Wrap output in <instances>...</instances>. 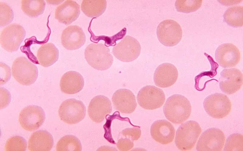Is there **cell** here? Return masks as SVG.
Instances as JSON below:
<instances>
[{"label":"cell","mask_w":243,"mask_h":151,"mask_svg":"<svg viewBox=\"0 0 243 151\" xmlns=\"http://www.w3.org/2000/svg\"><path fill=\"white\" fill-rule=\"evenodd\" d=\"M1 109L6 106L10 103L11 96L9 92L6 89L3 88H1Z\"/></svg>","instance_id":"35"},{"label":"cell","mask_w":243,"mask_h":151,"mask_svg":"<svg viewBox=\"0 0 243 151\" xmlns=\"http://www.w3.org/2000/svg\"><path fill=\"white\" fill-rule=\"evenodd\" d=\"M84 84V78L79 73L70 71L62 77L60 82L61 91L67 94H74L81 91Z\"/></svg>","instance_id":"21"},{"label":"cell","mask_w":243,"mask_h":151,"mask_svg":"<svg viewBox=\"0 0 243 151\" xmlns=\"http://www.w3.org/2000/svg\"><path fill=\"white\" fill-rule=\"evenodd\" d=\"M86 108L81 101L74 98L67 99L60 105L58 114L60 119L69 124L77 123L84 118Z\"/></svg>","instance_id":"6"},{"label":"cell","mask_w":243,"mask_h":151,"mask_svg":"<svg viewBox=\"0 0 243 151\" xmlns=\"http://www.w3.org/2000/svg\"><path fill=\"white\" fill-rule=\"evenodd\" d=\"M215 56L219 65L224 68L235 67L241 59L239 50L231 43H225L220 45L216 50Z\"/></svg>","instance_id":"14"},{"label":"cell","mask_w":243,"mask_h":151,"mask_svg":"<svg viewBox=\"0 0 243 151\" xmlns=\"http://www.w3.org/2000/svg\"><path fill=\"white\" fill-rule=\"evenodd\" d=\"M53 145L51 135L47 131L39 130L33 132L28 141V149L31 151L51 150Z\"/></svg>","instance_id":"22"},{"label":"cell","mask_w":243,"mask_h":151,"mask_svg":"<svg viewBox=\"0 0 243 151\" xmlns=\"http://www.w3.org/2000/svg\"><path fill=\"white\" fill-rule=\"evenodd\" d=\"M80 12V5L76 2L67 0L56 7L55 17L59 22L68 25L77 19Z\"/></svg>","instance_id":"20"},{"label":"cell","mask_w":243,"mask_h":151,"mask_svg":"<svg viewBox=\"0 0 243 151\" xmlns=\"http://www.w3.org/2000/svg\"><path fill=\"white\" fill-rule=\"evenodd\" d=\"M56 151H80L82 146L79 139L72 135H67L62 137L56 145Z\"/></svg>","instance_id":"27"},{"label":"cell","mask_w":243,"mask_h":151,"mask_svg":"<svg viewBox=\"0 0 243 151\" xmlns=\"http://www.w3.org/2000/svg\"><path fill=\"white\" fill-rule=\"evenodd\" d=\"M27 142L22 137L19 136L12 137L8 139L5 146V150L25 151Z\"/></svg>","instance_id":"30"},{"label":"cell","mask_w":243,"mask_h":151,"mask_svg":"<svg viewBox=\"0 0 243 151\" xmlns=\"http://www.w3.org/2000/svg\"><path fill=\"white\" fill-rule=\"evenodd\" d=\"M178 76V70L173 64L164 63L160 65L156 70L153 77L155 84L162 88L169 87L176 81Z\"/></svg>","instance_id":"17"},{"label":"cell","mask_w":243,"mask_h":151,"mask_svg":"<svg viewBox=\"0 0 243 151\" xmlns=\"http://www.w3.org/2000/svg\"><path fill=\"white\" fill-rule=\"evenodd\" d=\"M2 65V66L0 64L1 67V73H2V74H1V80L2 79L1 81H2V82L1 83L2 84L5 83L6 82L8 81V80L10 79L11 76V73L10 68L5 64L3 63H0Z\"/></svg>","instance_id":"34"},{"label":"cell","mask_w":243,"mask_h":151,"mask_svg":"<svg viewBox=\"0 0 243 151\" xmlns=\"http://www.w3.org/2000/svg\"><path fill=\"white\" fill-rule=\"evenodd\" d=\"M44 0H22L21 7L23 12L30 17H35L42 14L45 9Z\"/></svg>","instance_id":"26"},{"label":"cell","mask_w":243,"mask_h":151,"mask_svg":"<svg viewBox=\"0 0 243 151\" xmlns=\"http://www.w3.org/2000/svg\"><path fill=\"white\" fill-rule=\"evenodd\" d=\"M202 131L197 122L190 120L182 124L177 129L175 142L180 150H191L193 148Z\"/></svg>","instance_id":"3"},{"label":"cell","mask_w":243,"mask_h":151,"mask_svg":"<svg viewBox=\"0 0 243 151\" xmlns=\"http://www.w3.org/2000/svg\"><path fill=\"white\" fill-rule=\"evenodd\" d=\"M224 21L228 25L235 27L243 25L242 6H234L228 9L223 15Z\"/></svg>","instance_id":"25"},{"label":"cell","mask_w":243,"mask_h":151,"mask_svg":"<svg viewBox=\"0 0 243 151\" xmlns=\"http://www.w3.org/2000/svg\"><path fill=\"white\" fill-rule=\"evenodd\" d=\"M84 56L88 63L98 70L108 69L113 61L109 49L102 43H92L89 45L85 49Z\"/></svg>","instance_id":"2"},{"label":"cell","mask_w":243,"mask_h":151,"mask_svg":"<svg viewBox=\"0 0 243 151\" xmlns=\"http://www.w3.org/2000/svg\"><path fill=\"white\" fill-rule=\"evenodd\" d=\"M12 72L16 81L24 85H30L33 84L38 76L36 66L24 57H18L14 60Z\"/></svg>","instance_id":"4"},{"label":"cell","mask_w":243,"mask_h":151,"mask_svg":"<svg viewBox=\"0 0 243 151\" xmlns=\"http://www.w3.org/2000/svg\"><path fill=\"white\" fill-rule=\"evenodd\" d=\"M166 98L163 91L154 86L147 85L138 92L137 99L142 108L152 110L159 108L164 104Z\"/></svg>","instance_id":"8"},{"label":"cell","mask_w":243,"mask_h":151,"mask_svg":"<svg viewBox=\"0 0 243 151\" xmlns=\"http://www.w3.org/2000/svg\"><path fill=\"white\" fill-rule=\"evenodd\" d=\"M59 51L52 43H48L42 45L38 49L37 57L39 64L44 67H50L58 60Z\"/></svg>","instance_id":"23"},{"label":"cell","mask_w":243,"mask_h":151,"mask_svg":"<svg viewBox=\"0 0 243 151\" xmlns=\"http://www.w3.org/2000/svg\"><path fill=\"white\" fill-rule=\"evenodd\" d=\"M202 0H177L175 6L177 11L185 13L195 12L201 6Z\"/></svg>","instance_id":"28"},{"label":"cell","mask_w":243,"mask_h":151,"mask_svg":"<svg viewBox=\"0 0 243 151\" xmlns=\"http://www.w3.org/2000/svg\"><path fill=\"white\" fill-rule=\"evenodd\" d=\"M141 46L135 38L129 36H125L115 46L112 50L114 55L124 62H130L137 59L140 55Z\"/></svg>","instance_id":"10"},{"label":"cell","mask_w":243,"mask_h":151,"mask_svg":"<svg viewBox=\"0 0 243 151\" xmlns=\"http://www.w3.org/2000/svg\"><path fill=\"white\" fill-rule=\"evenodd\" d=\"M204 108L212 118L221 119L228 116L231 111V103L228 96L216 93L207 97L203 102Z\"/></svg>","instance_id":"5"},{"label":"cell","mask_w":243,"mask_h":151,"mask_svg":"<svg viewBox=\"0 0 243 151\" xmlns=\"http://www.w3.org/2000/svg\"><path fill=\"white\" fill-rule=\"evenodd\" d=\"M158 38L162 44L167 46H173L181 40L182 31L180 24L171 19H166L161 22L156 29Z\"/></svg>","instance_id":"7"},{"label":"cell","mask_w":243,"mask_h":151,"mask_svg":"<svg viewBox=\"0 0 243 151\" xmlns=\"http://www.w3.org/2000/svg\"><path fill=\"white\" fill-rule=\"evenodd\" d=\"M166 118L172 123L180 124L187 120L191 112L190 101L185 97L174 94L166 100L163 107Z\"/></svg>","instance_id":"1"},{"label":"cell","mask_w":243,"mask_h":151,"mask_svg":"<svg viewBox=\"0 0 243 151\" xmlns=\"http://www.w3.org/2000/svg\"><path fill=\"white\" fill-rule=\"evenodd\" d=\"M26 34L24 28L21 25L10 24L5 28L1 32V46L7 51H16L24 40Z\"/></svg>","instance_id":"9"},{"label":"cell","mask_w":243,"mask_h":151,"mask_svg":"<svg viewBox=\"0 0 243 151\" xmlns=\"http://www.w3.org/2000/svg\"><path fill=\"white\" fill-rule=\"evenodd\" d=\"M61 39V43L65 49L74 50L79 49L84 44L86 38L81 27L71 25L63 30Z\"/></svg>","instance_id":"16"},{"label":"cell","mask_w":243,"mask_h":151,"mask_svg":"<svg viewBox=\"0 0 243 151\" xmlns=\"http://www.w3.org/2000/svg\"><path fill=\"white\" fill-rule=\"evenodd\" d=\"M106 0H83L81 9L84 13L89 17H97L102 15L107 7Z\"/></svg>","instance_id":"24"},{"label":"cell","mask_w":243,"mask_h":151,"mask_svg":"<svg viewBox=\"0 0 243 151\" xmlns=\"http://www.w3.org/2000/svg\"><path fill=\"white\" fill-rule=\"evenodd\" d=\"M112 101L115 108L125 114L132 113L135 109L137 104L133 93L126 89H120L113 94Z\"/></svg>","instance_id":"18"},{"label":"cell","mask_w":243,"mask_h":151,"mask_svg":"<svg viewBox=\"0 0 243 151\" xmlns=\"http://www.w3.org/2000/svg\"><path fill=\"white\" fill-rule=\"evenodd\" d=\"M122 136L129 138L132 141L138 139L141 135L140 129L137 127L128 128L123 130L121 132Z\"/></svg>","instance_id":"32"},{"label":"cell","mask_w":243,"mask_h":151,"mask_svg":"<svg viewBox=\"0 0 243 151\" xmlns=\"http://www.w3.org/2000/svg\"><path fill=\"white\" fill-rule=\"evenodd\" d=\"M151 136L156 142L162 144H169L173 141L175 130L173 125L165 120L154 122L150 129Z\"/></svg>","instance_id":"19"},{"label":"cell","mask_w":243,"mask_h":151,"mask_svg":"<svg viewBox=\"0 0 243 151\" xmlns=\"http://www.w3.org/2000/svg\"><path fill=\"white\" fill-rule=\"evenodd\" d=\"M220 74L219 86L223 92L231 94L240 89L243 84V74L240 70L235 68L224 69Z\"/></svg>","instance_id":"13"},{"label":"cell","mask_w":243,"mask_h":151,"mask_svg":"<svg viewBox=\"0 0 243 151\" xmlns=\"http://www.w3.org/2000/svg\"><path fill=\"white\" fill-rule=\"evenodd\" d=\"M224 150L242 151L243 135L238 133L230 135L226 140Z\"/></svg>","instance_id":"29"},{"label":"cell","mask_w":243,"mask_h":151,"mask_svg":"<svg viewBox=\"0 0 243 151\" xmlns=\"http://www.w3.org/2000/svg\"><path fill=\"white\" fill-rule=\"evenodd\" d=\"M122 136L116 144L117 148L120 151L129 150L134 146L133 141L128 137Z\"/></svg>","instance_id":"33"},{"label":"cell","mask_w":243,"mask_h":151,"mask_svg":"<svg viewBox=\"0 0 243 151\" xmlns=\"http://www.w3.org/2000/svg\"><path fill=\"white\" fill-rule=\"evenodd\" d=\"M45 119V114L40 106L30 105L24 108L20 112L19 120L21 126L28 131L38 129Z\"/></svg>","instance_id":"11"},{"label":"cell","mask_w":243,"mask_h":151,"mask_svg":"<svg viewBox=\"0 0 243 151\" xmlns=\"http://www.w3.org/2000/svg\"><path fill=\"white\" fill-rule=\"evenodd\" d=\"M112 110L110 100L102 95L96 96L91 101L88 107V113L90 118L94 122L99 123L104 119L107 114Z\"/></svg>","instance_id":"15"},{"label":"cell","mask_w":243,"mask_h":151,"mask_svg":"<svg viewBox=\"0 0 243 151\" xmlns=\"http://www.w3.org/2000/svg\"><path fill=\"white\" fill-rule=\"evenodd\" d=\"M14 17V14L11 7L6 3L0 2V26H3L10 23Z\"/></svg>","instance_id":"31"},{"label":"cell","mask_w":243,"mask_h":151,"mask_svg":"<svg viewBox=\"0 0 243 151\" xmlns=\"http://www.w3.org/2000/svg\"><path fill=\"white\" fill-rule=\"evenodd\" d=\"M225 141V136L220 129L211 128L201 135L196 145L198 151H221Z\"/></svg>","instance_id":"12"}]
</instances>
